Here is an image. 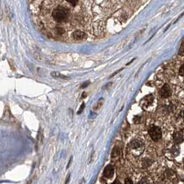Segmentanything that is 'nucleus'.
<instances>
[{
	"mask_svg": "<svg viewBox=\"0 0 184 184\" xmlns=\"http://www.w3.org/2000/svg\"><path fill=\"white\" fill-rule=\"evenodd\" d=\"M71 15L69 10L64 6H58L54 9L52 12L51 17L57 23H63L66 22L69 20Z\"/></svg>",
	"mask_w": 184,
	"mask_h": 184,
	"instance_id": "obj_1",
	"label": "nucleus"
},
{
	"mask_svg": "<svg viewBox=\"0 0 184 184\" xmlns=\"http://www.w3.org/2000/svg\"><path fill=\"white\" fill-rule=\"evenodd\" d=\"M144 143L140 139L131 141L128 145V151L134 156H138L143 152Z\"/></svg>",
	"mask_w": 184,
	"mask_h": 184,
	"instance_id": "obj_2",
	"label": "nucleus"
},
{
	"mask_svg": "<svg viewBox=\"0 0 184 184\" xmlns=\"http://www.w3.org/2000/svg\"><path fill=\"white\" fill-rule=\"evenodd\" d=\"M148 134L150 135L151 139L154 142H158L162 138V131L158 126L151 125L148 130Z\"/></svg>",
	"mask_w": 184,
	"mask_h": 184,
	"instance_id": "obj_3",
	"label": "nucleus"
},
{
	"mask_svg": "<svg viewBox=\"0 0 184 184\" xmlns=\"http://www.w3.org/2000/svg\"><path fill=\"white\" fill-rule=\"evenodd\" d=\"M114 172H115L114 167L112 165L109 164L105 167V169H104L103 177L105 179H112V178L114 177Z\"/></svg>",
	"mask_w": 184,
	"mask_h": 184,
	"instance_id": "obj_4",
	"label": "nucleus"
},
{
	"mask_svg": "<svg viewBox=\"0 0 184 184\" xmlns=\"http://www.w3.org/2000/svg\"><path fill=\"white\" fill-rule=\"evenodd\" d=\"M172 94L171 89L167 84H165L161 89L160 96L162 99H167Z\"/></svg>",
	"mask_w": 184,
	"mask_h": 184,
	"instance_id": "obj_5",
	"label": "nucleus"
},
{
	"mask_svg": "<svg viewBox=\"0 0 184 184\" xmlns=\"http://www.w3.org/2000/svg\"><path fill=\"white\" fill-rule=\"evenodd\" d=\"M71 36H72V38L73 39V40H75L78 41L85 40V39L87 38V35L86 34L85 32L82 31V30H75L74 32L72 33Z\"/></svg>",
	"mask_w": 184,
	"mask_h": 184,
	"instance_id": "obj_6",
	"label": "nucleus"
},
{
	"mask_svg": "<svg viewBox=\"0 0 184 184\" xmlns=\"http://www.w3.org/2000/svg\"><path fill=\"white\" fill-rule=\"evenodd\" d=\"M136 184H152V181L150 177L144 176L141 177Z\"/></svg>",
	"mask_w": 184,
	"mask_h": 184,
	"instance_id": "obj_7",
	"label": "nucleus"
},
{
	"mask_svg": "<svg viewBox=\"0 0 184 184\" xmlns=\"http://www.w3.org/2000/svg\"><path fill=\"white\" fill-rule=\"evenodd\" d=\"M65 33H66V30L62 26H56L54 29V34L57 36H62Z\"/></svg>",
	"mask_w": 184,
	"mask_h": 184,
	"instance_id": "obj_8",
	"label": "nucleus"
},
{
	"mask_svg": "<svg viewBox=\"0 0 184 184\" xmlns=\"http://www.w3.org/2000/svg\"><path fill=\"white\" fill-rule=\"evenodd\" d=\"M152 161L150 158H144L142 160L141 165L143 168H148V167H149L152 165Z\"/></svg>",
	"mask_w": 184,
	"mask_h": 184,
	"instance_id": "obj_9",
	"label": "nucleus"
},
{
	"mask_svg": "<svg viewBox=\"0 0 184 184\" xmlns=\"http://www.w3.org/2000/svg\"><path fill=\"white\" fill-rule=\"evenodd\" d=\"M174 140H175V141L177 143H181L183 141V137L181 134L177 132L174 135Z\"/></svg>",
	"mask_w": 184,
	"mask_h": 184,
	"instance_id": "obj_10",
	"label": "nucleus"
},
{
	"mask_svg": "<svg viewBox=\"0 0 184 184\" xmlns=\"http://www.w3.org/2000/svg\"><path fill=\"white\" fill-rule=\"evenodd\" d=\"M179 152H180V148L178 146H173L172 148L171 153H172V154L175 157L178 156V155H179Z\"/></svg>",
	"mask_w": 184,
	"mask_h": 184,
	"instance_id": "obj_11",
	"label": "nucleus"
},
{
	"mask_svg": "<svg viewBox=\"0 0 184 184\" xmlns=\"http://www.w3.org/2000/svg\"><path fill=\"white\" fill-rule=\"evenodd\" d=\"M144 101L146 102V105H150L154 101V97H153L152 95H149L145 98Z\"/></svg>",
	"mask_w": 184,
	"mask_h": 184,
	"instance_id": "obj_12",
	"label": "nucleus"
},
{
	"mask_svg": "<svg viewBox=\"0 0 184 184\" xmlns=\"http://www.w3.org/2000/svg\"><path fill=\"white\" fill-rule=\"evenodd\" d=\"M120 149L118 148V147H115V148L113 149V150H112V158H116V157H118L120 155Z\"/></svg>",
	"mask_w": 184,
	"mask_h": 184,
	"instance_id": "obj_13",
	"label": "nucleus"
},
{
	"mask_svg": "<svg viewBox=\"0 0 184 184\" xmlns=\"http://www.w3.org/2000/svg\"><path fill=\"white\" fill-rule=\"evenodd\" d=\"M51 75L54 78H63V79H69L68 78L64 76V75L61 74L60 73L57 72V71H53V72L51 73Z\"/></svg>",
	"mask_w": 184,
	"mask_h": 184,
	"instance_id": "obj_14",
	"label": "nucleus"
},
{
	"mask_svg": "<svg viewBox=\"0 0 184 184\" xmlns=\"http://www.w3.org/2000/svg\"><path fill=\"white\" fill-rule=\"evenodd\" d=\"M179 54L181 56H184V42H182L181 46H180L179 49Z\"/></svg>",
	"mask_w": 184,
	"mask_h": 184,
	"instance_id": "obj_15",
	"label": "nucleus"
},
{
	"mask_svg": "<svg viewBox=\"0 0 184 184\" xmlns=\"http://www.w3.org/2000/svg\"><path fill=\"white\" fill-rule=\"evenodd\" d=\"M103 102H104V101H103V99H101L100 100V101H99V103H97V105H96V107H94V109H99V108L101 107L102 105H103Z\"/></svg>",
	"mask_w": 184,
	"mask_h": 184,
	"instance_id": "obj_16",
	"label": "nucleus"
},
{
	"mask_svg": "<svg viewBox=\"0 0 184 184\" xmlns=\"http://www.w3.org/2000/svg\"><path fill=\"white\" fill-rule=\"evenodd\" d=\"M179 75L181 76H184V64H182L179 69Z\"/></svg>",
	"mask_w": 184,
	"mask_h": 184,
	"instance_id": "obj_17",
	"label": "nucleus"
},
{
	"mask_svg": "<svg viewBox=\"0 0 184 184\" xmlns=\"http://www.w3.org/2000/svg\"><path fill=\"white\" fill-rule=\"evenodd\" d=\"M124 183L125 184H134L132 179H131V178H130V177L126 178V179H125V183Z\"/></svg>",
	"mask_w": 184,
	"mask_h": 184,
	"instance_id": "obj_18",
	"label": "nucleus"
},
{
	"mask_svg": "<svg viewBox=\"0 0 184 184\" xmlns=\"http://www.w3.org/2000/svg\"><path fill=\"white\" fill-rule=\"evenodd\" d=\"M84 107H85V104H83V105H81V107H80V109H79V112H78V114H80L83 111V109H84Z\"/></svg>",
	"mask_w": 184,
	"mask_h": 184,
	"instance_id": "obj_19",
	"label": "nucleus"
},
{
	"mask_svg": "<svg viewBox=\"0 0 184 184\" xmlns=\"http://www.w3.org/2000/svg\"><path fill=\"white\" fill-rule=\"evenodd\" d=\"M89 83H89V82H86V83H84V84H83V85H81V87H80V88H84V87H87V86L88 85H89Z\"/></svg>",
	"mask_w": 184,
	"mask_h": 184,
	"instance_id": "obj_20",
	"label": "nucleus"
},
{
	"mask_svg": "<svg viewBox=\"0 0 184 184\" xmlns=\"http://www.w3.org/2000/svg\"><path fill=\"white\" fill-rule=\"evenodd\" d=\"M111 184H121V183H120V182L118 181V179H116V180H115V181L113 182V183H111Z\"/></svg>",
	"mask_w": 184,
	"mask_h": 184,
	"instance_id": "obj_21",
	"label": "nucleus"
},
{
	"mask_svg": "<svg viewBox=\"0 0 184 184\" xmlns=\"http://www.w3.org/2000/svg\"><path fill=\"white\" fill-rule=\"evenodd\" d=\"M180 115H181V117L183 118V119L184 120V110H182V111L181 112V113H180Z\"/></svg>",
	"mask_w": 184,
	"mask_h": 184,
	"instance_id": "obj_22",
	"label": "nucleus"
},
{
	"mask_svg": "<svg viewBox=\"0 0 184 184\" xmlns=\"http://www.w3.org/2000/svg\"><path fill=\"white\" fill-rule=\"evenodd\" d=\"M86 96H87V93H86V92H84L83 95H82V99H85Z\"/></svg>",
	"mask_w": 184,
	"mask_h": 184,
	"instance_id": "obj_23",
	"label": "nucleus"
}]
</instances>
